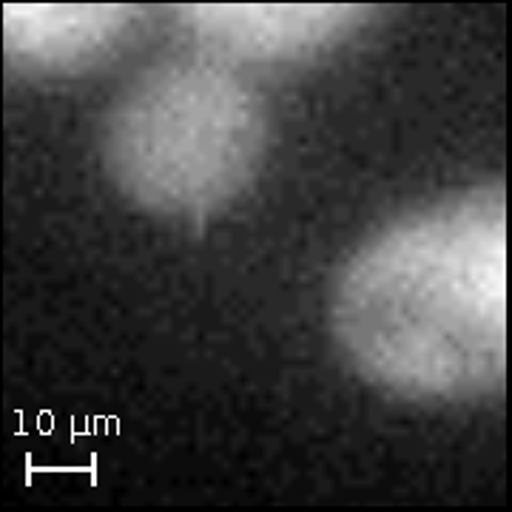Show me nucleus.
<instances>
[{"label":"nucleus","instance_id":"f257e3e1","mask_svg":"<svg viewBox=\"0 0 512 512\" xmlns=\"http://www.w3.org/2000/svg\"><path fill=\"white\" fill-rule=\"evenodd\" d=\"M330 322L350 365L390 393L476 402L507 373V200L478 188L367 239Z\"/></svg>","mask_w":512,"mask_h":512},{"label":"nucleus","instance_id":"f03ea898","mask_svg":"<svg viewBox=\"0 0 512 512\" xmlns=\"http://www.w3.org/2000/svg\"><path fill=\"white\" fill-rule=\"evenodd\" d=\"M265 111L239 77L211 63H165L111 109L103 160L114 185L163 217H208L254 183Z\"/></svg>","mask_w":512,"mask_h":512},{"label":"nucleus","instance_id":"7ed1b4c3","mask_svg":"<svg viewBox=\"0 0 512 512\" xmlns=\"http://www.w3.org/2000/svg\"><path fill=\"white\" fill-rule=\"evenodd\" d=\"M365 18L359 6H194L185 20L205 43L237 57L276 60L330 46Z\"/></svg>","mask_w":512,"mask_h":512},{"label":"nucleus","instance_id":"20e7f679","mask_svg":"<svg viewBox=\"0 0 512 512\" xmlns=\"http://www.w3.org/2000/svg\"><path fill=\"white\" fill-rule=\"evenodd\" d=\"M137 12L128 6H6L3 43L29 69L77 72L106 55Z\"/></svg>","mask_w":512,"mask_h":512}]
</instances>
